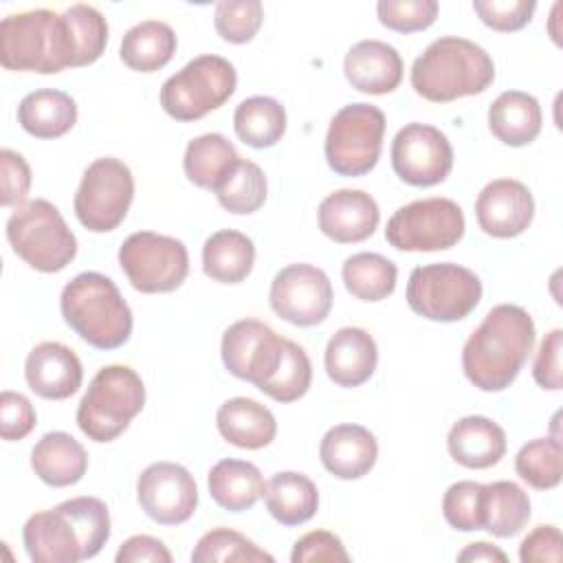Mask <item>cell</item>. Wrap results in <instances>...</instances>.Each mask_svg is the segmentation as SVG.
Here are the masks:
<instances>
[{"label":"cell","instance_id":"816d5d0a","mask_svg":"<svg viewBox=\"0 0 563 563\" xmlns=\"http://www.w3.org/2000/svg\"><path fill=\"white\" fill-rule=\"evenodd\" d=\"M457 561H471V563H479V561H501L506 563L508 556L506 552H501L499 548L486 543V541H477V543H468L460 554H457Z\"/></svg>","mask_w":563,"mask_h":563},{"label":"cell","instance_id":"836d02e7","mask_svg":"<svg viewBox=\"0 0 563 563\" xmlns=\"http://www.w3.org/2000/svg\"><path fill=\"white\" fill-rule=\"evenodd\" d=\"M233 128L244 145L273 147L286 132V110L273 97H249L233 112Z\"/></svg>","mask_w":563,"mask_h":563},{"label":"cell","instance_id":"9c48e42d","mask_svg":"<svg viewBox=\"0 0 563 563\" xmlns=\"http://www.w3.org/2000/svg\"><path fill=\"white\" fill-rule=\"evenodd\" d=\"M479 301V277L453 262L416 266L407 282L409 308L429 321L453 323L466 319Z\"/></svg>","mask_w":563,"mask_h":563},{"label":"cell","instance_id":"d590c367","mask_svg":"<svg viewBox=\"0 0 563 563\" xmlns=\"http://www.w3.org/2000/svg\"><path fill=\"white\" fill-rule=\"evenodd\" d=\"M347 292L361 301H383L396 288L398 268L380 253H354L341 268Z\"/></svg>","mask_w":563,"mask_h":563},{"label":"cell","instance_id":"30bf717a","mask_svg":"<svg viewBox=\"0 0 563 563\" xmlns=\"http://www.w3.org/2000/svg\"><path fill=\"white\" fill-rule=\"evenodd\" d=\"M385 114L372 103L343 106L325 134V161L339 176L369 174L383 150Z\"/></svg>","mask_w":563,"mask_h":563},{"label":"cell","instance_id":"8992f818","mask_svg":"<svg viewBox=\"0 0 563 563\" xmlns=\"http://www.w3.org/2000/svg\"><path fill=\"white\" fill-rule=\"evenodd\" d=\"M145 405V385L128 365L101 367L77 407V427L92 442L117 440Z\"/></svg>","mask_w":563,"mask_h":563},{"label":"cell","instance_id":"cb8c5ba5","mask_svg":"<svg viewBox=\"0 0 563 563\" xmlns=\"http://www.w3.org/2000/svg\"><path fill=\"white\" fill-rule=\"evenodd\" d=\"M446 446L457 464L490 468L506 455V431L486 416H466L449 429Z\"/></svg>","mask_w":563,"mask_h":563},{"label":"cell","instance_id":"5bb4252c","mask_svg":"<svg viewBox=\"0 0 563 563\" xmlns=\"http://www.w3.org/2000/svg\"><path fill=\"white\" fill-rule=\"evenodd\" d=\"M268 301L279 319L299 328H312L330 314L334 290L330 277L319 266L290 264L273 277Z\"/></svg>","mask_w":563,"mask_h":563},{"label":"cell","instance_id":"f546056e","mask_svg":"<svg viewBox=\"0 0 563 563\" xmlns=\"http://www.w3.org/2000/svg\"><path fill=\"white\" fill-rule=\"evenodd\" d=\"M207 486L211 499L231 512L249 510L264 495L266 482L260 468L246 460H220L211 466L207 475Z\"/></svg>","mask_w":563,"mask_h":563},{"label":"cell","instance_id":"d4e9b609","mask_svg":"<svg viewBox=\"0 0 563 563\" xmlns=\"http://www.w3.org/2000/svg\"><path fill=\"white\" fill-rule=\"evenodd\" d=\"M31 468L53 488L73 486L88 471V453L70 433L51 431L35 442L31 451Z\"/></svg>","mask_w":563,"mask_h":563},{"label":"cell","instance_id":"c3c4849f","mask_svg":"<svg viewBox=\"0 0 563 563\" xmlns=\"http://www.w3.org/2000/svg\"><path fill=\"white\" fill-rule=\"evenodd\" d=\"M561 350H563V330L556 328L548 332L539 345L534 365H532V376L539 387L559 391L563 385V374H561Z\"/></svg>","mask_w":563,"mask_h":563},{"label":"cell","instance_id":"ac0fdd59","mask_svg":"<svg viewBox=\"0 0 563 563\" xmlns=\"http://www.w3.org/2000/svg\"><path fill=\"white\" fill-rule=\"evenodd\" d=\"M477 224L493 238H517L534 218V198L530 189L515 178L490 180L475 200Z\"/></svg>","mask_w":563,"mask_h":563},{"label":"cell","instance_id":"7c38bea8","mask_svg":"<svg viewBox=\"0 0 563 563\" xmlns=\"http://www.w3.org/2000/svg\"><path fill=\"white\" fill-rule=\"evenodd\" d=\"M119 264L130 286L145 295L176 290L189 273L187 246L154 231H136L119 246Z\"/></svg>","mask_w":563,"mask_h":563},{"label":"cell","instance_id":"7bdbcfd3","mask_svg":"<svg viewBox=\"0 0 563 563\" xmlns=\"http://www.w3.org/2000/svg\"><path fill=\"white\" fill-rule=\"evenodd\" d=\"M435 0H380L376 13L383 26L396 33H416L429 29L438 18Z\"/></svg>","mask_w":563,"mask_h":563},{"label":"cell","instance_id":"5b68a950","mask_svg":"<svg viewBox=\"0 0 563 563\" xmlns=\"http://www.w3.org/2000/svg\"><path fill=\"white\" fill-rule=\"evenodd\" d=\"M59 310L70 330L97 350H117L132 334V310L108 275L86 271L73 277L62 290Z\"/></svg>","mask_w":563,"mask_h":563},{"label":"cell","instance_id":"7dc6e473","mask_svg":"<svg viewBox=\"0 0 563 563\" xmlns=\"http://www.w3.org/2000/svg\"><path fill=\"white\" fill-rule=\"evenodd\" d=\"M292 563H314V561H334V563H347L350 554L343 545V541L328 530H312L295 541Z\"/></svg>","mask_w":563,"mask_h":563},{"label":"cell","instance_id":"44dd1931","mask_svg":"<svg viewBox=\"0 0 563 563\" xmlns=\"http://www.w3.org/2000/svg\"><path fill=\"white\" fill-rule=\"evenodd\" d=\"M402 68L400 53L380 40L356 42L343 59L345 79L365 95L394 92L402 81Z\"/></svg>","mask_w":563,"mask_h":563},{"label":"cell","instance_id":"4316f807","mask_svg":"<svg viewBox=\"0 0 563 563\" xmlns=\"http://www.w3.org/2000/svg\"><path fill=\"white\" fill-rule=\"evenodd\" d=\"M541 106L521 90L501 92L488 108V128L497 141L510 147L532 143L541 132Z\"/></svg>","mask_w":563,"mask_h":563},{"label":"cell","instance_id":"f6af8a7d","mask_svg":"<svg viewBox=\"0 0 563 563\" xmlns=\"http://www.w3.org/2000/svg\"><path fill=\"white\" fill-rule=\"evenodd\" d=\"M37 422L31 400L18 391L0 394V435L7 442L26 438Z\"/></svg>","mask_w":563,"mask_h":563},{"label":"cell","instance_id":"681fc988","mask_svg":"<svg viewBox=\"0 0 563 563\" xmlns=\"http://www.w3.org/2000/svg\"><path fill=\"white\" fill-rule=\"evenodd\" d=\"M523 563H559L563 559L561 530L552 523L537 526L519 545Z\"/></svg>","mask_w":563,"mask_h":563},{"label":"cell","instance_id":"484cf974","mask_svg":"<svg viewBox=\"0 0 563 563\" xmlns=\"http://www.w3.org/2000/svg\"><path fill=\"white\" fill-rule=\"evenodd\" d=\"M216 424L229 444L249 451L268 446L277 435V420L271 409L244 396L222 402L216 413Z\"/></svg>","mask_w":563,"mask_h":563},{"label":"cell","instance_id":"ffe728a7","mask_svg":"<svg viewBox=\"0 0 563 563\" xmlns=\"http://www.w3.org/2000/svg\"><path fill=\"white\" fill-rule=\"evenodd\" d=\"M24 378L31 391H35L40 398L64 400L81 387L84 367L79 356L68 345L42 341L26 356Z\"/></svg>","mask_w":563,"mask_h":563},{"label":"cell","instance_id":"ab89813d","mask_svg":"<svg viewBox=\"0 0 563 563\" xmlns=\"http://www.w3.org/2000/svg\"><path fill=\"white\" fill-rule=\"evenodd\" d=\"M194 563H216V561H246V563H260L268 561L273 563V554L255 545L251 539H246L242 532L231 528H213L205 532L194 552Z\"/></svg>","mask_w":563,"mask_h":563},{"label":"cell","instance_id":"d6a6232c","mask_svg":"<svg viewBox=\"0 0 563 563\" xmlns=\"http://www.w3.org/2000/svg\"><path fill=\"white\" fill-rule=\"evenodd\" d=\"M238 152L233 143L218 134H200L187 143L183 156L185 176L200 189H216L220 180L229 174V169L238 163Z\"/></svg>","mask_w":563,"mask_h":563},{"label":"cell","instance_id":"bcb514c9","mask_svg":"<svg viewBox=\"0 0 563 563\" xmlns=\"http://www.w3.org/2000/svg\"><path fill=\"white\" fill-rule=\"evenodd\" d=\"M0 205L2 207H20L26 202V194L31 189V167L22 154L4 147L0 150Z\"/></svg>","mask_w":563,"mask_h":563},{"label":"cell","instance_id":"f35d334b","mask_svg":"<svg viewBox=\"0 0 563 563\" xmlns=\"http://www.w3.org/2000/svg\"><path fill=\"white\" fill-rule=\"evenodd\" d=\"M310 383H312V365L308 354L295 341L284 339L282 361L275 374L260 387V391L286 405V402L299 400L310 389Z\"/></svg>","mask_w":563,"mask_h":563},{"label":"cell","instance_id":"e0dca14e","mask_svg":"<svg viewBox=\"0 0 563 563\" xmlns=\"http://www.w3.org/2000/svg\"><path fill=\"white\" fill-rule=\"evenodd\" d=\"M136 499L152 521L178 526L196 512L198 486L185 466L154 462L136 479Z\"/></svg>","mask_w":563,"mask_h":563},{"label":"cell","instance_id":"e575fe53","mask_svg":"<svg viewBox=\"0 0 563 563\" xmlns=\"http://www.w3.org/2000/svg\"><path fill=\"white\" fill-rule=\"evenodd\" d=\"M530 515V497L519 484L508 479L484 484V530L493 537H515Z\"/></svg>","mask_w":563,"mask_h":563},{"label":"cell","instance_id":"8d00e7d4","mask_svg":"<svg viewBox=\"0 0 563 563\" xmlns=\"http://www.w3.org/2000/svg\"><path fill=\"white\" fill-rule=\"evenodd\" d=\"M213 194L222 209L235 216H246V213H255L266 202L268 185L257 163L238 158V163L220 180Z\"/></svg>","mask_w":563,"mask_h":563},{"label":"cell","instance_id":"4fadbf2b","mask_svg":"<svg viewBox=\"0 0 563 563\" xmlns=\"http://www.w3.org/2000/svg\"><path fill=\"white\" fill-rule=\"evenodd\" d=\"M132 200L134 176L130 167L114 156H103L86 167L73 207L88 231L108 233L125 220Z\"/></svg>","mask_w":563,"mask_h":563},{"label":"cell","instance_id":"60d3db41","mask_svg":"<svg viewBox=\"0 0 563 563\" xmlns=\"http://www.w3.org/2000/svg\"><path fill=\"white\" fill-rule=\"evenodd\" d=\"M442 515L460 532L484 530V484L471 479L451 484L442 497Z\"/></svg>","mask_w":563,"mask_h":563},{"label":"cell","instance_id":"74e56055","mask_svg":"<svg viewBox=\"0 0 563 563\" xmlns=\"http://www.w3.org/2000/svg\"><path fill=\"white\" fill-rule=\"evenodd\" d=\"M561 442L556 438H534L515 455L517 475L537 490H550L561 484Z\"/></svg>","mask_w":563,"mask_h":563},{"label":"cell","instance_id":"7a4b0ae2","mask_svg":"<svg viewBox=\"0 0 563 563\" xmlns=\"http://www.w3.org/2000/svg\"><path fill=\"white\" fill-rule=\"evenodd\" d=\"M534 334V321L521 306L490 308L462 347L464 376L482 391L510 387L532 352Z\"/></svg>","mask_w":563,"mask_h":563},{"label":"cell","instance_id":"d6986e66","mask_svg":"<svg viewBox=\"0 0 563 563\" xmlns=\"http://www.w3.org/2000/svg\"><path fill=\"white\" fill-rule=\"evenodd\" d=\"M317 220L325 238L339 244H356L374 235L380 209L363 189H339L321 200Z\"/></svg>","mask_w":563,"mask_h":563},{"label":"cell","instance_id":"277c9868","mask_svg":"<svg viewBox=\"0 0 563 563\" xmlns=\"http://www.w3.org/2000/svg\"><path fill=\"white\" fill-rule=\"evenodd\" d=\"M493 79L490 55L479 44L457 35L433 40L411 66V88L433 103L479 95Z\"/></svg>","mask_w":563,"mask_h":563},{"label":"cell","instance_id":"4dcf8cb0","mask_svg":"<svg viewBox=\"0 0 563 563\" xmlns=\"http://www.w3.org/2000/svg\"><path fill=\"white\" fill-rule=\"evenodd\" d=\"M255 264V244L235 229L211 233L202 246V271L220 284L244 282Z\"/></svg>","mask_w":563,"mask_h":563},{"label":"cell","instance_id":"603a6c76","mask_svg":"<svg viewBox=\"0 0 563 563\" xmlns=\"http://www.w3.org/2000/svg\"><path fill=\"white\" fill-rule=\"evenodd\" d=\"M378 363L374 336L363 328H341L325 345V374L339 387H358L369 380Z\"/></svg>","mask_w":563,"mask_h":563},{"label":"cell","instance_id":"ba28073f","mask_svg":"<svg viewBox=\"0 0 563 563\" xmlns=\"http://www.w3.org/2000/svg\"><path fill=\"white\" fill-rule=\"evenodd\" d=\"M238 73L220 55H198L161 86L163 110L183 123L218 110L235 92Z\"/></svg>","mask_w":563,"mask_h":563},{"label":"cell","instance_id":"f907efd6","mask_svg":"<svg viewBox=\"0 0 563 563\" xmlns=\"http://www.w3.org/2000/svg\"><path fill=\"white\" fill-rule=\"evenodd\" d=\"M117 563H172V552L167 545L150 534H134L128 541L121 543L117 556Z\"/></svg>","mask_w":563,"mask_h":563},{"label":"cell","instance_id":"7402d4cb","mask_svg":"<svg viewBox=\"0 0 563 563\" xmlns=\"http://www.w3.org/2000/svg\"><path fill=\"white\" fill-rule=\"evenodd\" d=\"M319 457L325 471L334 477L358 479L374 468L378 460V442L374 433L361 424H336L321 438Z\"/></svg>","mask_w":563,"mask_h":563},{"label":"cell","instance_id":"3957f363","mask_svg":"<svg viewBox=\"0 0 563 563\" xmlns=\"http://www.w3.org/2000/svg\"><path fill=\"white\" fill-rule=\"evenodd\" d=\"M110 539V512L99 497H73L35 512L22 528L33 563H77L92 559Z\"/></svg>","mask_w":563,"mask_h":563},{"label":"cell","instance_id":"9a60e30c","mask_svg":"<svg viewBox=\"0 0 563 563\" xmlns=\"http://www.w3.org/2000/svg\"><path fill=\"white\" fill-rule=\"evenodd\" d=\"M391 167L413 187H433L453 169V147L444 132L427 123H407L391 141Z\"/></svg>","mask_w":563,"mask_h":563},{"label":"cell","instance_id":"52a82bcc","mask_svg":"<svg viewBox=\"0 0 563 563\" xmlns=\"http://www.w3.org/2000/svg\"><path fill=\"white\" fill-rule=\"evenodd\" d=\"M7 240L13 253L40 273H59L77 255V238L59 209L44 200H26L7 220Z\"/></svg>","mask_w":563,"mask_h":563},{"label":"cell","instance_id":"6da1fadb","mask_svg":"<svg viewBox=\"0 0 563 563\" xmlns=\"http://www.w3.org/2000/svg\"><path fill=\"white\" fill-rule=\"evenodd\" d=\"M0 64L7 70L53 75L64 68L95 64L79 13L33 9L9 13L0 22Z\"/></svg>","mask_w":563,"mask_h":563},{"label":"cell","instance_id":"ee69618b","mask_svg":"<svg viewBox=\"0 0 563 563\" xmlns=\"http://www.w3.org/2000/svg\"><path fill=\"white\" fill-rule=\"evenodd\" d=\"M479 20L499 33L523 29L537 9L534 0H473Z\"/></svg>","mask_w":563,"mask_h":563},{"label":"cell","instance_id":"8fae6325","mask_svg":"<svg viewBox=\"0 0 563 563\" xmlns=\"http://www.w3.org/2000/svg\"><path fill=\"white\" fill-rule=\"evenodd\" d=\"M464 211L451 198L413 200L387 220L385 240L409 253H431L453 249L464 238Z\"/></svg>","mask_w":563,"mask_h":563},{"label":"cell","instance_id":"2e32d148","mask_svg":"<svg viewBox=\"0 0 563 563\" xmlns=\"http://www.w3.org/2000/svg\"><path fill=\"white\" fill-rule=\"evenodd\" d=\"M284 352V336L257 319H240L222 334V363L229 374L257 389L275 374Z\"/></svg>","mask_w":563,"mask_h":563},{"label":"cell","instance_id":"b9f144b4","mask_svg":"<svg viewBox=\"0 0 563 563\" xmlns=\"http://www.w3.org/2000/svg\"><path fill=\"white\" fill-rule=\"evenodd\" d=\"M264 22V7L260 0H220L213 13L218 35L229 44L251 42Z\"/></svg>","mask_w":563,"mask_h":563},{"label":"cell","instance_id":"83f0119b","mask_svg":"<svg viewBox=\"0 0 563 563\" xmlns=\"http://www.w3.org/2000/svg\"><path fill=\"white\" fill-rule=\"evenodd\" d=\"M18 123L35 139L64 136L77 123V103L64 90H33L18 106Z\"/></svg>","mask_w":563,"mask_h":563},{"label":"cell","instance_id":"1f68e13d","mask_svg":"<svg viewBox=\"0 0 563 563\" xmlns=\"http://www.w3.org/2000/svg\"><path fill=\"white\" fill-rule=\"evenodd\" d=\"M178 46L176 33L161 20L134 24L121 40L119 55L123 64L136 73H154L169 64Z\"/></svg>","mask_w":563,"mask_h":563},{"label":"cell","instance_id":"f1b7e54d","mask_svg":"<svg viewBox=\"0 0 563 563\" xmlns=\"http://www.w3.org/2000/svg\"><path fill=\"white\" fill-rule=\"evenodd\" d=\"M266 510L282 526H299L314 517L319 490L314 482L297 471H279L264 486Z\"/></svg>","mask_w":563,"mask_h":563}]
</instances>
